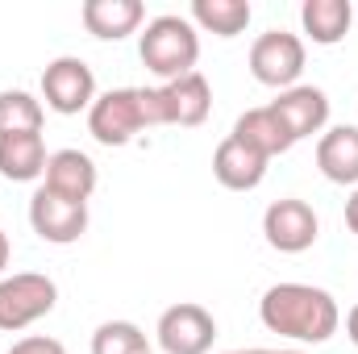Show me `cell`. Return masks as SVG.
I'll list each match as a JSON object with an SVG mask.
<instances>
[{
    "mask_svg": "<svg viewBox=\"0 0 358 354\" xmlns=\"http://www.w3.org/2000/svg\"><path fill=\"white\" fill-rule=\"evenodd\" d=\"M259 321L271 334L292 338V342H308L321 346L338 334L342 325V309L325 288L313 283H275L259 300Z\"/></svg>",
    "mask_w": 358,
    "mask_h": 354,
    "instance_id": "1",
    "label": "cell"
},
{
    "mask_svg": "<svg viewBox=\"0 0 358 354\" xmlns=\"http://www.w3.org/2000/svg\"><path fill=\"white\" fill-rule=\"evenodd\" d=\"M138 55L146 63L150 76H159L163 84H171L179 76H192L196 71V59H200V29L179 17V13H163V17H150L142 38H138Z\"/></svg>",
    "mask_w": 358,
    "mask_h": 354,
    "instance_id": "2",
    "label": "cell"
},
{
    "mask_svg": "<svg viewBox=\"0 0 358 354\" xmlns=\"http://www.w3.org/2000/svg\"><path fill=\"white\" fill-rule=\"evenodd\" d=\"M142 113H146V129H155V125L196 129L213 113V88L200 71L179 76V80L159 84V88H142Z\"/></svg>",
    "mask_w": 358,
    "mask_h": 354,
    "instance_id": "3",
    "label": "cell"
},
{
    "mask_svg": "<svg viewBox=\"0 0 358 354\" xmlns=\"http://www.w3.org/2000/svg\"><path fill=\"white\" fill-rule=\"evenodd\" d=\"M59 304V283L38 271H17L0 279V334H21L50 317Z\"/></svg>",
    "mask_w": 358,
    "mask_h": 354,
    "instance_id": "4",
    "label": "cell"
},
{
    "mask_svg": "<svg viewBox=\"0 0 358 354\" xmlns=\"http://www.w3.org/2000/svg\"><path fill=\"white\" fill-rule=\"evenodd\" d=\"M146 129L142 113V88H113L100 92L88 108V134L100 146H129Z\"/></svg>",
    "mask_w": 358,
    "mask_h": 354,
    "instance_id": "5",
    "label": "cell"
},
{
    "mask_svg": "<svg viewBox=\"0 0 358 354\" xmlns=\"http://www.w3.org/2000/svg\"><path fill=\"white\" fill-rule=\"evenodd\" d=\"M300 71H304V38L300 34L267 29V34L255 38V46H250V76L263 88H275V92L296 88Z\"/></svg>",
    "mask_w": 358,
    "mask_h": 354,
    "instance_id": "6",
    "label": "cell"
},
{
    "mask_svg": "<svg viewBox=\"0 0 358 354\" xmlns=\"http://www.w3.org/2000/svg\"><path fill=\"white\" fill-rule=\"evenodd\" d=\"M42 100L46 108L63 113V117H76V113H88L96 104V76L84 59L76 55H59L46 63L42 71Z\"/></svg>",
    "mask_w": 358,
    "mask_h": 354,
    "instance_id": "7",
    "label": "cell"
},
{
    "mask_svg": "<svg viewBox=\"0 0 358 354\" xmlns=\"http://www.w3.org/2000/svg\"><path fill=\"white\" fill-rule=\"evenodd\" d=\"M155 338H159V351L163 354H208L217 342V321L204 304H171L163 309L159 325H155Z\"/></svg>",
    "mask_w": 358,
    "mask_h": 354,
    "instance_id": "8",
    "label": "cell"
},
{
    "mask_svg": "<svg viewBox=\"0 0 358 354\" xmlns=\"http://www.w3.org/2000/svg\"><path fill=\"white\" fill-rule=\"evenodd\" d=\"M263 238L279 255H304L321 238V221L308 200L283 196V200L267 204V213H263Z\"/></svg>",
    "mask_w": 358,
    "mask_h": 354,
    "instance_id": "9",
    "label": "cell"
},
{
    "mask_svg": "<svg viewBox=\"0 0 358 354\" xmlns=\"http://www.w3.org/2000/svg\"><path fill=\"white\" fill-rule=\"evenodd\" d=\"M29 225L42 242L50 246H71L88 234V204L80 200H67L50 187H38L29 196Z\"/></svg>",
    "mask_w": 358,
    "mask_h": 354,
    "instance_id": "10",
    "label": "cell"
},
{
    "mask_svg": "<svg viewBox=\"0 0 358 354\" xmlns=\"http://www.w3.org/2000/svg\"><path fill=\"white\" fill-rule=\"evenodd\" d=\"M271 108L283 121V129L292 134V142H304L313 134H325V125H329V96L321 88H313V84H296V88L279 92L271 100Z\"/></svg>",
    "mask_w": 358,
    "mask_h": 354,
    "instance_id": "11",
    "label": "cell"
},
{
    "mask_svg": "<svg viewBox=\"0 0 358 354\" xmlns=\"http://www.w3.org/2000/svg\"><path fill=\"white\" fill-rule=\"evenodd\" d=\"M96 183H100L96 163H92L84 150H76V146H67V150H50L42 187H50V192H59V196H67V200L88 204L92 192H96Z\"/></svg>",
    "mask_w": 358,
    "mask_h": 354,
    "instance_id": "12",
    "label": "cell"
},
{
    "mask_svg": "<svg viewBox=\"0 0 358 354\" xmlns=\"http://www.w3.org/2000/svg\"><path fill=\"white\" fill-rule=\"evenodd\" d=\"M80 21L92 38L100 42H121L129 34L142 29L146 21V4L142 0H84L80 8Z\"/></svg>",
    "mask_w": 358,
    "mask_h": 354,
    "instance_id": "13",
    "label": "cell"
},
{
    "mask_svg": "<svg viewBox=\"0 0 358 354\" xmlns=\"http://www.w3.org/2000/svg\"><path fill=\"white\" fill-rule=\"evenodd\" d=\"M213 176H217L221 187H229V192H255V187L267 179V159L229 134V138L213 150Z\"/></svg>",
    "mask_w": 358,
    "mask_h": 354,
    "instance_id": "14",
    "label": "cell"
},
{
    "mask_svg": "<svg viewBox=\"0 0 358 354\" xmlns=\"http://www.w3.org/2000/svg\"><path fill=\"white\" fill-rule=\"evenodd\" d=\"M317 167L329 183L358 187V125H334L317 138Z\"/></svg>",
    "mask_w": 358,
    "mask_h": 354,
    "instance_id": "15",
    "label": "cell"
},
{
    "mask_svg": "<svg viewBox=\"0 0 358 354\" xmlns=\"http://www.w3.org/2000/svg\"><path fill=\"white\" fill-rule=\"evenodd\" d=\"M234 138L238 142H246L250 150H259L263 159H279V155H287L296 142H292V134L283 129V121L275 117V108L263 104V108H246L238 121H234Z\"/></svg>",
    "mask_w": 358,
    "mask_h": 354,
    "instance_id": "16",
    "label": "cell"
},
{
    "mask_svg": "<svg viewBox=\"0 0 358 354\" xmlns=\"http://www.w3.org/2000/svg\"><path fill=\"white\" fill-rule=\"evenodd\" d=\"M46 138L42 134H0V176L13 183L46 176Z\"/></svg>",
    "mask_w": 358,
    "mask_h": 354,
    "instance_id": "17",
    "label": "cell"
},
{
    "mask_svg": "<svg viewBox=\"0 0 358 354\" xmlns=\"http://www.w3.org/2000/svg\"><path fill=\"white\" fill-rule=\"evenodd\" d=\"M300 25L317 46H338L355 25V4L350 0H304Z\"/></svg>",
    "mask_w": 358,
    "mask_h": 354,
    "instance_id": "18",
    "label": "cell"
},
{
    "mask_svg": "<svg viewBox=\"0 0 358 354\" xmlns=\"http://www.w3.org/2000/svg\"><path fill=\"white\" fill-rule=\"evenodd\" d=\"M250 17H255L250 0H192V13H187V21H192L196 29L217 34V38H238V34H246Z\"/></svg>",
    "mask_w": 358,
    "mask_h": 354,
    "instance_id": "19",
    "label": "cell"
},
{
    "mask_svg": "<svg viewBox=\"0 0 358 354\" xmlns=\"http://www.w3.org/2000/svg\"><path fill=\"white\" fill-rule=\"evenodd\" d=\"M46 108L34 92L4 88L0 92V134H42Z\"/></svg>",
    "mask_w": 358,
    "mask_h": 354,
    "instance_id": "20",
    "label": "cell"
},
{
    "mask_svg": "<svg viewBox=\"0 0 358 354\" xmlns=\"http://www.w3.org/2000/svg\"><path fill=\"white\" fill-rule=\"evenodd\" d=\"M92 354H150V342L134 321H104L92 334Z\"/></svg>",
    "mask_w": 358,
    "mask_h": 354,
    "instance_id": "21",
    "label": "cell"
},
{
    "mask_svg": "<svg viewBox=\"0 0 358 354\" xmlns=\"http://www.w3.org/2000/svg\"><path fill=\"white\" fill-rule=\"evenodd\" d=\"M8 354H67V346L59 342V338H46V334H29V338H21V342H13Z\"/></svg>",
    "mask_w": 358,
    "mask_h": 354,
    "instance_id": "22",
    "label": "cell"
},
{
    "mask_svg": "<svg viewBox=\"0 0 358 354\" xmlns=\"http://www.w3.org/2000/svg\"><path fill=\"white\" fill-rule=\"evenodd\" d=\"M346 225H350V234H358V187L350 192V200H346Z\"/></svg>",
    "mask_w": 358,
    "mask_h": 354,
    "instance_id": "23",
    "label": "cell"
},
{
    "mask_svg": "<svg viewBox=\"0 0 358 354\" xmlns=\"http://www.w3.org/2000/svg\"><path fill=\"white\" fill-rule=\"evenodd\" d=\"M8 259H13V246H8V234L0 229V279H4V271H8Z\"/></svg>",
    "mask_w": 358,
    "mask_h": 354,
    "instance_id": "24",
    "label": "cell"
},
{
    "mask_svg": "<svg viewBox=\"0 0 358 354\" xmlns=\"http://www.w3.org/2000/svg\"><path fill=\"white\" fill-rule=\"evenodd\" d=\"M346 334H350V342L358 346V304L350 309V313H346Z\"/></svg>",
    "mask_w": 358,
    "mask_h": 354,
    "instance_id": "25",
    "label": "cell"
},
{
    "mask_svg": "<svg viewBox=\"0 0 358 354\" xmlns=\"http://www.w3.org/2000/svg\"><path fill=\"white\" fill-rule=\"evenodd\" d=\"M255 354H304V351H255Z\"/></svg>",
    "mask_w": 358,
    "mask_h": 354,
    "instance_id": "26",
    "label": "cell"
},
{
    "mask_svg": "<svg viewBox=\"0 0 358 354\" xmlns=\"http://www.w3.org/2000/svg\"><path fill=\"white\" fill-rule=\"evenodd\" d=\"M225 354H255V351H225Z\"/></svg>",
    "mask_w": 358,
    "mask_h": 354,
    "instance_id": "27",
    "label": "cell"
}]
</instances>
